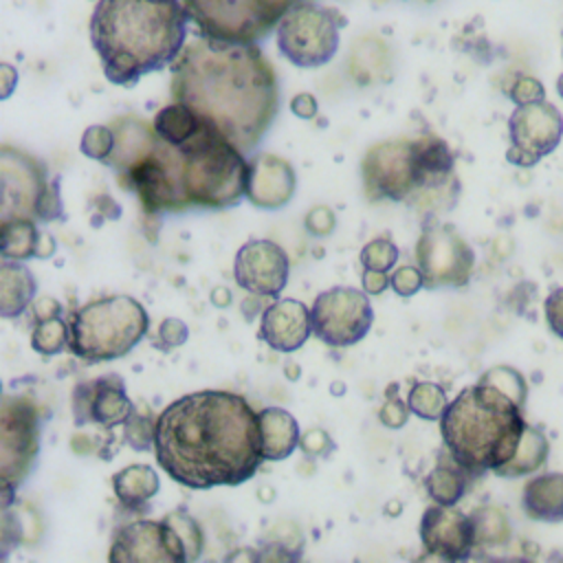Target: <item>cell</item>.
<instances>
[{
	"label": "cell",
	"mask_w": 563,
	"mask_h": 563,
	"mask_svg": "<svg viewBox=\"0 0 563 563\" xmlns=\"http://www.w3.org/2000/svg\"><path fill=\"white\" fill-rule=\"evenodd\" d=\"M154 455L165 475L187 488L240 486L264 462L257 413L233 391L185 394L156 416Z\"/></svg>",
	"instance_id": "cell-1"
},
{
	"label": "cell",
	"mask_w": 563,
	"mask_h": 563,
	"mask_svg": "<svg viewBox=\"0 0 563 563\" xmlns=\"http://www.w3.org/2000/svg\"><path fill=\"white\" fill-rule=\"evenodd\" d=\"M172 97L249 154L279 110L273 64L255 42L196 37L172 62Z\"/></svg>",
	"instance_id": "cell-2"
},
{
	"label": "cell",
	"mask_w": 563,
	"mask_h": 563,
	"mask_svg": "<svg viewBox=\"0 0 563 563\" xmlns=\"http://www.w3.org/2000/svg\"><path fill=\"white\" fill-rule=\"evenodd\" d=\"M189 15L180 0H97L90 44L110 84L132 88L185 48Z\"/></svg>",
	"instance_id": "cell-3"
},
{
	"label": "cell",
	"mask_w": 563,
	"mask_h": 563,
	"mask_svg": "<svg viewBox=\"0 0 563 563\" xmlns=\"http://www.w3.org/2000/svg\"><path fill=\"white\" fill-rule=\"evenodd\" d=\"M523 429L521 407L479 380L464 387L440 418L449 455L473 475L504 466L515 455Z\"/></svg>",
	"instance_id": "cell-4"
},
{
	"label": "cell",
	"mask_w": 563,
	"mask_h": 563,
	"mask_svg": "<svg viewBox=\"0 0 563 563\" xmlns=\"http://www.w3.org/2000/svg\"><path fill=\"white\" fill-rule=\"evenodd\" d=\"M176 147L187 207L227 209L246 198L249 161L211 125L200 121L198 132Z\"/></svg>",
	"instance_id": "cell-5"
},
{
	"label": "cell",
	"mask_w": 563,
	"mask_h": 563,
	"mask_svg": "<svg viewBox=\"0 0 563 563\" xmlns=\"http://www.w3.org/2000/svg\"><path fill=\"white\" fill-rule=\"evenodd\" d=\"M147 310L130 295L92 299L68 317V347L86 363L114 361L130 354L147 334Z\"/></svg>",
	"instance_id": "cell-6"
},
{
	"label": "cell",
	"mask_w": 563,
	"mask_h": 563,
	"mask_svg": "<svg viewBox=\"0 0 563 563\" xmlns=\"http://www.w3.org/2000/svg\"><path fill=\"white\" fill-rule=\"evenodd\" d=\"M200 35L227 42H257L301 0H180Z\"/></svg>",
	"instance_id": "cell-7"
},
{
	"label": "cell",
	"mask_w": 563,
	"mask_h": 563,
	"mask_svg": "<svg viewBox=\"0 0 563 563\" xmlns=\"http://www.w3.org/2000/svg\"><path fill=\"white\" fill-rule=\"evenodd\" d=\"M339 15L310 0L297 2L277 24L279 53L299 68L328 64L339 48Z\"/></svg>",
	"instance_id": "cell-8"
},
{
	"label": "cell",
	"mask_w": 563,
	"mask_h": 563,
	"mask_svg": "<svg viewBox=\"0 0 563 563\" xmlns=\"http://www.w3.org/2000/svg\"><path fill=\"white\" fill-rule=\"evenodd\" d=\"M42 418L37 405L22 394H4L0 407V479L18 488L40 453Z\"/></svg>",
	"instance_id": "cell-9"
},
{
	"label": "cell",
	"mask_w": 563,
	"mask_h": 563,
	"mask_svg": "<svg viewBox=\"0 0 563 563\" xmlns=\"http://www.w3.org/2000/svg\"><path fill=\"white\" fill-rule=\"evenodd\" d=\"M117 176L123 187L139 196L147 213L189 209L180 183V152L163 139H156L141 161Z\"/></svg>",
	"instance_id": "cell-10"
},
{
	"label": "cell",
	"mask_w": 563,
	"mask_h": 563,
	"mask_svg": "<svg viewBox=\"0 0 563 563\" xmlns=\"http://www.w3.org/2000/svg\"><path fill=\"white\" fill-rule=\"evenodd\" d=\"M312 334L330 347L358 343L374 323L369 295L352 286H334L317 295L310 308Z\"/></svg>",
	"instance_id": "cell-11"
},
{
	"label": "cell",
	"mask_w": 563,
	"mask_h": 563,
	"mask_svg": "<svg viewBox=\"0 0 563 563\" xmlns=\"http://www.w3.org/2000/svg\"><path fill=\"white\" fill-rule=\"evenodd\" d=\"M416 266L424 288H460L471 279L475 253L455 227L431 222L416 242Z\"/></svg>",
	"instance_id": "cell-12"
},
{
	"label": "cell",
	"mask_w": 563,
	"mask_h": 563,
	"mask_svg": "<svg viewBox=\"0 0 563 563\" xmlns=\"http://www.w3.org/2000/svg\"><path fill=\"white\" fill-rule=\"evenodd\" d=\"M363 185L372 200H411L420 194V176L411 141H383L367 150Z\"/></svg>",
	"instance_id": "cell-13"
},
{
	"label": "cell",
	"mask_w": 563,
	"mask_h": 563,
	"mask_svg": "<svg viewBox=\"0 0 563 563\" xmlns=\"http://www.w3.org/2000/svg\"><path fill=\"white\" fill-rule=\"evenodd\" d=\"M508 163L532 167L561 143L563 114L548 101L517 106L508 119Z\"/></svg>",
	"instance_id": "cell-14"
},
{
	"label": "cell",
	"mask_w": 563,
	"mask_h": 563,
	"mask_svg": "<svg viewBox=\"0 0 563 563\" xmlns=\"http://www.w3.org/2000/svg\"><path fill=\"white\" fill-rule=\"evenodd\" d=\"M48 185L44 163L18 147H0V220L35 218V207Z\"/></svg>",
	"instance_id": "cell-15"
},
{
	"label": "cell",
	"mask_w": 563,
	"mask_h": 563,
	"mask_svg": "<svg viewBox=\"0 0 563 563\" xmlns=\"http://www.w3.org/2000/svg\"><path fill=\"white\" fill-rule=\"evenodd\" d=\"M110 563H187V552L180 537L161 521H134L117 530L110 552Z\"/></svg>",
	"instance_id": "cell-16"
},
{
	"label": "cell",
	"mask_w": 563,
	"mask_h": 563,
	"mask_svg": "<svg viewBox=\"0 0 563 563\" xmlns=\"http://www.w3.org/2000/svg\"><path fill=\"white\" fill-rule=\"evenodd\" d=\"M134 413V402L125 394V383L117 374L81 380L73 389V420L77 427L99 424L114 429Z\"/></svg>",
	"instance_id": "cell-17"
},
{
	"label": "cell",
	"mask_w": 563,
	"mask_h": 563,
	"mask_svg": "<svg viewBox=\"0 0 563 563\" xmlns=\"http://www.w3.org/2000/svg\"><path fill=\"white\" fill-rule=\"evenodd\" d=\"M290 273L286 251L273 240H249L242 244L233 260L235 284L253 295L277 297Z\"/></svg>",
	"instance_id": "cell-18"
},
{
	"label": "cell",
	"mask_w": 563,
	"mask_h": 563,
	"mask_svg": "<svg viewBox=\"0 0 563 563\" xmlns=\"http://www.w3.org/2000/svg\"><path fill=\"white\" fill-rule=\"evenodd\" d=\"M418 532L424 550L444 561H464L475 548L473 519L455 506L433 501L422 512Z\"/></svg>",
	"instance_id": "cell-19"
},
{
	"label": "cell",
	"mask_w": 563,
	"mask_h": 563,
	"mask_svg": "<svg viewBox=\"0 0 563 563\" xmlns=\"http://www.w3.org/2000/svg\"><path fill=\"white\" fill-rule=\"evenodd\" d=\"M297 189L292 165L277 154H255L249 158L246 200L264 211L282 209L290 202Z\"/></svg>",
	"instance_id": "cell-20"
},
{
	"label": "cell",
	"mask_w": 563,
	"mask_h": 563,
	"mask_svg": "<svg viewBox=\"0 0 563 563\" xmlns=\"http://www.w3.org/2000/svg\"><path fill=\"white\" fill-rule=\"evenodd\" d=\"M312 334L310 308L292 297L275 299L260 314V341L271 350L290 354L297 352Z\"/></svg>",
	"instance_id": "cell-21"
},
{
	"label": "cell",
	"mask_w": 563,
	"mask_h": 563,
	"mask_svg": "<svg viewBox=\"0 0 563 563\" xmlns=\"http://www.w3.org/2000/svg\"><path fill=\"white\" fill-rule=\"evenodd\" d=\"M257 422L264 462L286 460L299 446L301 431L299 422L290 411L282 407H264L262 411H257Z\"/></svg>",
	"instance_id": "cell-22"
},
{
	"label": "cell",
	"mask_w": 563,
	"mask_h": 563,
	"mask_svg": "<svg viewBox=\"0 0 563 563\" xmlns=\"http://www.w3.org/2000/svg\"><path fill=\"white\" fill-rule=\"evenodd\" d=\"M114 130V150L112 156L108 158L106 165H110L117 174L141 161L156 143V132L152 125H147L141 119L134 117H123L112 123Z\"/></svg>",
	"instance_id": "cell-23"
},
{
	"label": "cell",
	"mask_w": 563,
	"mask_h": 563,
	"mask_svg": "<svg viewBox=\"0 0 563 563\" xmlns=\"http://www.w3.org/2000/svg\"><path fill=\"white\" fill-rule=\"evenodd\" d=\"M523 512L534 521H563V473H541L526 482L521 495Z\"/></svg>",
	"instance_id": "cell-24"
},
{
	"label": "cell",
	"mask_w": 563,
	"mask_h": 563,
	"mask_svg": "<svg viewBox=\"0 0 563 563\" xmlns=\"http://www.w3.org/2000/svg\"><path fill=\"white\" fill-rule=\"evenodd\" d=\"M37 284L33 273L18 260L0 264V314L4 319L20 317L35 299Z\"/></svg>",
	"instance_id": "cell-25"
},
{
	"label": "cell",
	"mask_w": 563,
	"mask_h": 563,
	"mask_svg": "<svg viewBox=\"0 0 563 563\" xmlns=\"http://www.w3.org/2000/svg\"><path fill=\"white\" fill-rule=\"evenodd\" d=\"M112 490L121 506L139 510L145 508L147 501L161 490V479L152 466L130 464L112 475Z\"/></svg>",
	"instance_id": "cell-26"
},
{
	"label": "cell",
	"mask_w": 563,
	"mask_h": 563,
	"mask_svg": "<svg viewBox=\"0 0 563 563\" xmlns=\"http://www.w3.org/2000/svg\"><path fill=\"white\" fill-rule=\"evenodd\" d=\"M548 453H550V444H548V438L543 435V431L526 424L515 455L504 466H499L495 471V475H499V477L532 475L539 468H543V464L548 462Z\"/></svg>",
	"instance_id": "cell-27"
},
{
	"label": "cell",
	"mask_w": 563,
	"mask_h": 563,
	"mask_svg": "<svg viewBox=\"0 0 563 563\" xmlns=\"http://www.w3.org/2000/svg\"><path fill=\"white\" fill-rule=\"evenodd\" d=\"M152 128H154L156 136L163 139L165 143L183 145L198 132L200 119L185 103L174 101L154 114Z\"/></svg>",
	"instance_id": "cell-28"
},
{
	"label": "cell",
	"mask_w": 563,
	"mask_h": 563,
	"mask_svg": "<svg viewBox=\"0 0 563 563\" xmlns=\"http://www.w3.org/2000/svg\"><path fill=\"white\" fill-rule=\"evenodd\" d=\"M424 488L435 504L455 506L466 493V471L453 457L451 462H438L424 477Z\"/></svg>",
	"instance_id": "cell-29"
},
{
	"label": "cell",
	"mask_w": 563,
	"mask_h": 563,
	"mask_svg": "<svg viewBox=\"0 0 563 563\" xmlns=\"http://www.w3.org/2000/svg\"><path fill=\"white\" fill-rule=\"evenodd\" d=\"M42 534V523L40 517L33 508H22L15 504L2 506V523H0V543H2V559L7 556L9 548L18 543H35Z\"/></svg>",
	"instance_id": "cell-30"
},
{
	"label": "cell",
	"mask_w": 563,
	"mask_h": 563,
	"mask_svg": "<svg viewBox=\"0 0 563 563\" xmlns=\"http://www.w3.org/2000/svg\"><path fill=\"white\" fill-rule=\"evenodd\" d=\"M40 229L31 218H18L2 222V235H0V255L2 260H31L35 257Z\"/></svg>",
	"instance_id": "cell-31"
},
{
	"label": "cell",
	"mask_w": 563,
	"mask_h": 563,
	"mask_svg": "<svg viewBox=\"0 0 563 563\" xmlns=\"http://www.w3.org/2000/svg\"><path fill=\"white\" fill-rule=\"evenodd\" d=\"M473 530H475V545L482 548H499L506 545L510 539V521L501 508L482 506L473 515Z\"/></svg>",
	"instance_id": "cell-32"
},
{
	"label": "cell",
	"mask_w": 563,
	"mask_h": 563,
	"mask_svg": "<svg viewBox=\"0 0 563 563\" xmlns=\"http://www.w3.org/2000/svg\"><path fill=\"white\" fill-rule=\"evenodd\" d=\"M70 330H68V319L55 314L48 319L35 321V328L31 332V347L42 354V356H55L68 347Z\"/></svg>",
	"instance_id": "cell-33"
},
{
	"label": "cell",
	"mask_w": 563,
	"mask_h": 563,
	"mask_svg": "<svg viewBox=\"0 0 563 563\" xmlns=\"http://www.w3.org/2000/svg\"><path fill=\"white\" fill-rule=\"evenodd\" d=\"M407 405L413 416L422 420H440L449 400L446 391L438 383H416L407 394Z\"/></svg>",
	"instance_id": "cell-34"
},
{
	"label": "cell",
	"mask_w": 563,
	"mask_h": 563,
	"mask_svg": "<svg viewBox=\"0 0 563 563\" xmlns=\"http://www.w3.org/2000/svg\"><path fill=\"white\" fill-rule=\"evenodd\" d=\"M163 521L172 526V530L180 537L187 552V561H198L205 550V532L200 523L187 510H172L169 515L163 517Z\"/></svg>",
	"instance_id": "cell-35"
},
{
	"label": "cell",
	"mask_w": 563,
	"mask_h": 563,
	"mask_svg": "<svg viewBox=\"0 0 563 563\" xmlns=\"http://www.w3.org/2000/svg\"><path fill=\"white\" fill-rule=\"evenodd\" d=\"M479 383L493 385L495 389H499L501 394H506L512 402H517L519 407L526 405L528 398V383L523 378V374L510 365H495L490 369H486L479 376Z\"/></svg>",
	"instance_id": "cell-36"
},
{
	"label": "cell",
	"mask_w": 563,
	"mask_h": 563,
	"mask_svg": "<svg viewBox=\"0 0 563 563\" xmlns=\"http://www.w3.org/2000/svg\"><path fill=\"white\" fill-rule=\"evenodd\" d=\"M114 130L112 125H88L81 134L79 141V150L84 156L99 161V163H108V158L112 156L114 150Z\"/></svg>",
	"instance_id": "cell-37"
},
{
	"label": "cell",
	"mask_w": 563,
	"mask_h": 563,
	"mask_svg": "<svg viewBox=\"0 0 563 563\" xmlns=\"http://www.w3.org/2000/svg\"><path fill=\"white\" fill-rule=\"evenodd\" d=\"M398 255H400L398 246L389 238H374L361 249L358 260H361L363 268L389 273L394 268V264L398 262Z\"/></svg>",
	"instance_id": "cell-38"
},
{
	"label": "cell",
	"mask_w": 563,
	"mask_h": 563,
	"mask_svg": "<svg viewBox=\"0 0 563 563\" xmlns=\"http://www.w3.org/2000/svg\"><path fill=\"white\" fill-rule=\"evenodd\" d=\"M154 431H156V418H150V413H141L136 409L123 424V438L134 451L154 449Z\"/></svg>",
	"instance_id": "cell-39"
},
{
	"label": "cell",
	"mask_w": 563,
	"mask_h": 563,
	"mask_svg": "<svg viewBox=\"0 0 563 563\" xmlns=\"http://www.w3.org/2000/svg\"><path fill=\"white\" fill-rule=\"evenodd\" d=\"M64 216V202H62V194H59V178L55 176L53 180H48L46 189L42 191L37 207H35V220L40 222H53L59 220Z\"/></svg>",
	"instance_id": "cell-40"
},
{
	"label": "cell",
	"mask_w": 563,
	"mask_h": 563,
	"mask_svg": "<svg viewBox=\"0 0 563 563\" xmlns=\"http://www.w3.org/2000/svg\"><path fill=\"white\" fill-rule=\"evenodd\" d=\"M396 387H398V385H391V389H389V394H387L383 407L378 409V420H380V424L387 427V429H400V427H405L407 420H409V413H411L407 400H402V398L396 396Z\"/></svg>",
	"instance_id": "cell-41"
},
{
	"label": "cell",
	"mask_w": 563,
	"mask_h": 563,
	"mask_svg": "<svg viewBox=\"0 0 563 563\" xmlns=\"http://www.w3.org/2000/svg\"><path fill=\"white\" fill-rule=\"evenodd\" d=\"M189 336V328L183 319L178 317H165L161 323H158V330H156V345L165 352L183 345Z\"/></svg>",
	"instance_id": "cell-42"
},
{
	"label": "cell",
	"mask_w": 563,
	"mask_h": 563,
	"mask_svg": "<svg viewBox=\"0 0 563 563\" xmlns=\"http://www.w3.org/2000/svg\"><path fill=\"white\" fill-rule=\"evenodd\" d=\"M510 99L517 106H528V103H537V101H545V88L543 84L532 77V75H521L515 79V84L508 90Z\"/></svg>",
	"instance_id": "cell-43"
},
{
	"label": "cell",
	"mask_w": 563,
	"mask_h": 563,
	"mask_svg": "<svg viewBox=\"0 0 563 563\" xmlns=\"http://www.w3.org/2000/svg\"><path fill=\"white\" fill-rule=\"evenodd\" d=\"M299 449L308 455V457H328L334 449V442L330 438V433L321 427H310L301 433L299 438Z\"/></svg>",
	"instance_id": "cell-44"
},
{
	"label": "cell",
	"mask_w": 563,
	"mask_h": 563,
	"mask_svg": "<svg viewBox=\"0 0 563 563\" xmlns=\"http://www.w3.org/2000/svg\"><path fill=\"white\" fill-rule=\"evenodd\" d=\"M422 286H424V277L418 266H398L391 273V290L398 297H413Z\"/></svg>",
	"instance_id": "cell-45"
},
{
	"label": "cell",
	"mask_w": 563,
	"mask_h": 563,
	"mask_svg": "<svg viewBox=\"0 0 563 563\" xmlns=\"http://www.w3.org/2000/svg\"><path fill=\"white\" fill-rule=\"evenodd\" d=\"M303 227L310 235L314 238H325L334 231L336 227V216L334 211L328 207V205H319V207H312L306 218H303Z\"/></svg>",
	"instance_id": "cell-46"
},
{
	"label": "cell",
	"mask_w": 563,
	"mask_h": 563,
	"mask_svg": "<svg viewBox=\"0 0 563 563\" xmlns=\"http://www.w3.org/2000/svg\"><path fill=\"white\" fill-rule=\"evenodd\" d=\"M543 310H545V321H548L550 330H552L559 339H563V286L554 288V290L548 295Z\"/></svg>",
	"instance_id": "cell-47"
},
{
	"label": "cell",
	"mask_w": 563,
	"mask_h": 563,
	"mask_svg": "<svg viewBox=\"0 0 563 563\" xmlns=\"http://www.w3.org/2000/svg\"><path fill=\"white\" fill-rule=\"evenodd\" d=\"M361 288L369 295H383L387 288H391V275H387L385 271H372V268H363L361 275Z\"/></svg>",
	"instance_id": "cell-48"
},
{
	"label": "cell",
	"mask_w": 563,
	"mask_h": 563,
	"mask_svg": "<svg viewBox=\"0 0 563 563\" xmlns=\"http://www.w3.org/2000/svg\"><path fill=\"white\" fill-rule=\"evenodd\" d=\"M290 112L299 119H312L319 112V103L310 92H299L290 99Z\"/></svg>",
	"instance_id": "cell-49"
},
{
	"label": "cell",
	"mask_w": 563,
	"mask_h": 563,
	"mask_svg": "<svg viewBox=\"0 0 563 563\" xmlns=\"http://www.w3.org/2000/svg\"><path fill=\"white\" fill-rule=\"evenodd\" d=\"M59 312H62V306H59L57 299H53V297L33 299V317H35V321L55 317V314H59Z\"/></svg>",
	"instance_id": "cell-50"
},
{
	"label": "cell",
	"mask_w": 563,
	"mask_h": 563,
	"mask_svg": "<svg viewBox=\"0 0 563 563\" xmlns=\"http://www.w3.org/2000/svg\"><path fill=\"white\" fill-rule=\"evenodd\" d=\"M0 81H2L0 97L7 99L13 92V88L18 86V70L11 64H0Z\"/></svg>",
	"instance_id": "cell-51"
},
{
	"label": "cell",
	"mask_w": 563,
	"mask_h": 563,
	"mask_svg": "<svg viewBox=\"0 0 563 563\" xmlns=\"http://www.w3.org/2000/svg\"><path fill=\"white\" fill-rule=\"evenodd\" d=\"M55 251H57L55 238H53L48 231H42V233H40V240H37L35 257H37V260H48V257L55 255Z\"/></svg>",
	"instance_id": "cell-52"
},
{
	"label": "cell",
	"mask_w": 563,
	"mask_h": 563,
	"mask_svg": "<svg viewBox=\"0 0 563 563\" xmlns=\"http://www.w3.org/2000/svg\"><path fill=\"white\" fill-rule=\"evenodd\" d=\"M231 299H233V295H231V290H229L227 286H216V288H211V292H209V301H211L216 308H229V306H231Z\"/></svg>",
	"instance_id": "cell-53"
},
{
	"label": "cell",
	"mask_w": 563,
	"mask_h": 563,
	"mask_svg": "<svg viewBox=\"0 0 563 563\" xmlns=\"http://www.w3.org/2000/svg\"><path fill=\"white\" fill-rule=\"evenodd\" d=\"M251 297H246L244 301H242V314H244V319L246 321H251V319H255V314H262L264 310H262V306H260V297L262 295H253V292H249Z\"/></svg>",
	"instance_id": "cell-54"
},
{
	"label": "cell",
	"mask_w": 563,
	"mask_h": 563,
	"mask_svg": "<svg viewBox=\"0 0 563 563\" xmlns=\"http://www.w3.org/2000/svg\"><path fill=\"white\" fill-rule=\"evenodd\" d=\"M229 561H240V559H246V561H260L262 559V554L260 552H255V550H238V552H233V554H229L227 556Z\"/></svg>",
	"instance_id": "cell-55"
},
{
	"label": "cell",
	"mask_w": 563,
	"mask_h": 563,
	"mask_svg": "<svg viewBox=\"0 0 563 563\" xmlns=\"http://www.w3.org/2000/svg\"><path fill=\"white\" fill-rule=\"evenodd\" d=\"M284 369H286V378H288V380H297V378H299V374H301V372H299V365H297V363H292V361H288Z\"/></svg>",
	"instance_id": "cell-56"
},
{
	"label": "cell",
	"mask_w": 563,
	"mask_h": 563,
	"mask_svg": "<svg viewBox=\"0 0 563 563\" xmlns=\"http://www.w3.org/2000/svg\"><path fill=\"white\" fill-rule=\"evenodd\" d=\"M556 92H559V97L563 99V73L556 77Z\"/></svg>",
	"instance_id": "cell-57"
},
{
	"label": "cell",
	"mask_w": 563,
	"mask_h": 563,
	"mask_svg": "<svg viewBox=\"0 0 563 563\" xmlns=\"http://www.w3.org/2000/svg\"><path fill=\"white\" fill-rule=\"evenodd\" d=\"M332 394H343V385L341 383H332Z\"/></svg>",
	"instance_id": "cell-58"
}]
</instances>
